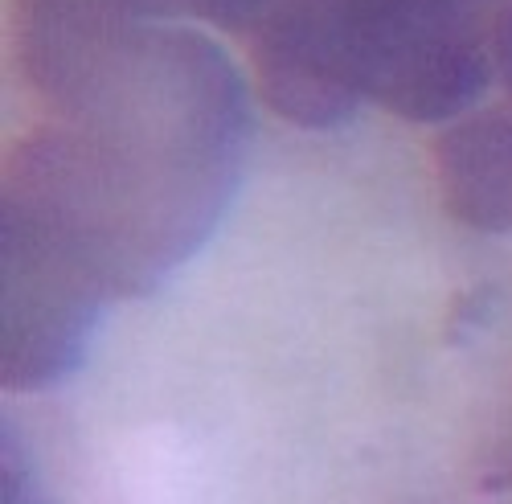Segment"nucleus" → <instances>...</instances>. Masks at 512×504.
Returning a JSON list of instances; mask_svg holds the SVG:
<instances>
[{"mask_svg": "<svg viewBox=\"0 0 512 504\" xmlns=\"http://www.w3.org/2000/svg\"><path fill=\"white\" fill-rule=\"evenodd\" d=\"M25 136L5 214L29 222L107 300L148 296L218 226L246 152V91L230 58L181 25H140Z\"/></svg>", "mask_w": 512, "mask_h": 504, "instance_id": "nucleus-1", "label": "nucleus"}, {"mask_svg": "<svg viewBox=\"0 0 512 504\" xmlns=\"http://www.w3.org/2000/svg\"><path fill=\"white\" fill-rule=\"evenodd\" d=\"M365 99L394 115L455 119L496 70L500 0H336Z\"/></svg>", "mask_w": 512, "mask_h": 504, "instance_id": "nucleus-2", "label": "nucleus"}, {"mask_svg": "<svg viewBox=\"0 0 512 504\" xmlns=\"http://www.w3.org/2000/svg\"><path fill=\"white\" fill-rule=\"evenodd\" d=\"M0 250H5L0 369L13 390L50 386L87 353L107 291L62 246L13 214H5Z\"/></svg>", "mask_w": 512, "mask_h": 504, "instance_id": "nucleus-3", "label": "nucleus"}, {"mask_svg": "<svg viewBox=\"0 0 512 504\" xmlns=\"http://www.w3.org/2000/svg\"><path fill=\"white\" fill-rule=\"evenodd\" d=\"M246 41L263 99L291 123L328 128L365 99L336 0H275Z\"/></svg>", "mask_w": 512, "mask_h": 504, "instance_id": "nucleus-4", "label": "nucleus"}, {"mask_svg": "<svg viewBox=\"0 0 512 504\" xmlns=\"http://www.w3.org/2000/svg\"><path fill=\"white\" fill-rule=\"evenodd\" d=\"M435 181L455 222L484 234L512 230V107L447 128L435 144Z\"/></svg>", "mask_w": 512, "mask_h": 504, "instance_id": "nucleus-5", "label": "nucleus"}, {"mask_svg": "<svg viewBox=\"0 0 512 504\" xmlns=\"http://www.w3.org/2000/svg\"><path fill=\"white\" fill-rule=\"evenodd\" d=\"M5 504H41L33 472H29V464L21 459V451L13 443L5 447Z\"/></svg>", "mask_w": 512, "mask_h": 504, "instance_id": "nucleus-6", "label": "nucleus"}, {"mask_svg": "<svg viewBox=\"0 0 512 504\" xmlns=\"http://www.w3.org/2000/svg\"><path fill=\"white\" fill-rule=\"evenodd\" d=\"M496 74L508 91V107H512V0L500 9V25H496Z\"/></svg>", "mask_w": 512, "mask_h": 504, "instance_id": "nucleus-7", "label": "nucleus"}]
</instances>
